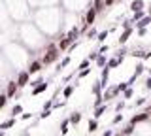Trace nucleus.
Masks as SVG:
<instances>
[{
	"mask_svg": "<svg viewBox=\"0 0 151 136\" xmlns=\"http://www.w3.org/2000/svg\"><path fill=\"white\" fill-rule=\"evenodd\" d=\"M59 55H60L59 45H57V47H53V49H47L45 55L42 57V63H44V64H51V63H55V60L59 59Z\"/></svg>",
	"mask_w": 151,
	"mask_h": 136,
	"instance_id": "obj_1",
	"label": "nucleus"
},
{
	"mask_svg": "<svg viewBox=\"0 0 151 136\" xmlns=\"http://www.w3.org/2000/svg\"><path fill=\"white\" fill-rule=\"evenodd\" d=\"M28 79H30V74H28V70H21V72L17 74V85H19V89L21 87H25V85H28Z\"/></svg>",
	"mask_w": 151,
	"mask_h": 136,
	"instance_id": "obj_2",
	"label": "nucleus"
},
{
	"mask_svg": "<svg viewBox=\"0 0 151 136\" xmlns=\"http://www.w3.org/2000/svg\"><path fill=\"white\" fill-rule=\"evenodd\" d=\"M96 10H94V6H91L87 10V13H85V27H89V29H91L93 27V23H94V19H96Z\"/></svg>",
	"mask_w": 151,
	"mask_h": 136,
	"instance_id": "obj_3",
	"label": "nucleus"
},
{
	"mask_svg": "<svg viewBox=\"0 0 151 136\" xmlns=\"http://www.w3.org/2000/svg\"><path fill=\"white\" fill-rule=\"evenodd\" d=\"M149 117H151V115L147 114V112H144V114H134V115L130 117V121H129V123L136 127V125H138V123H144V121H147Z\"/></svg>",
	"mask_w": 151,
	"mask_h": 136,
	"instance_id": "obj_4",
	"label": "nucleus"
},
{
	"mask_svg": "<svg viewBox=\"0 0 151 136\" xmlns=\"http://www.w3.org/2000/svg\"><path fill=\"white\" fill-rule=\"evenodd\" d=\"M19 91V85H17V81L15 79H12V81H8V87H6V96L8 98H12L15 93Z\"/></svg>",
	"mask_w": 151,
	"mask_h": 136,
	"instance_id": "obj_5",
	"label": "nucleus"
},
{
	"mask_svg": "<svg viewBox=\"0 0 151 136\" xmlns=\"http://www.w3.org/2000/svg\"><path fill=\"white\" fill-rule=\"evenodd\" d=\"M42 66H44V63H42V60H32V63L28 64V68H27V70H28V74L32 76V74H38V72H40Z\"/></svg>",
	"mask_w": 151,
	"mask_h": 136,
	"instance_id": "obj_6",
	"label": "nucleus"
},
{
	"mask_svg": "<svg viewBox=\"0 0 151 136\" xmlns=\"http://www.w3.org/2000/svg\"><path fill=\"white\" fill-rule=\"evenodd\" d=\"M74 44H76V42H72L70 38H66V36H63V38H60V42H59L57 45H59V49H60V51H66V49H70V47H72Z\"/></svg>",
	"mask_w": 151,
	"mask_h": 136,
	"instance_id": "obj_7",
	"label": "nucleus"
},
{
	"mask_svg": "<svg viewBox=\"0 0 151 136\" xmlns=\"http://www.w3.org/2000/svg\"><path fill=\"white\" fill-rule=\"evenodd\" d=\"M123 60H125V57H121V55H115V57H111L110 60H108V68H117L119 64H123Z\"/></svg>",
	"mask_w": 151,
	"mask_h": 136,
	"instance_id": "obj_8",
	"label": "nucleus"
},
{
	"mask_svg": "<svg viewBox=\"0 0 151 136\" xmlns=\"http://www.w3.org/2000/svg\"><path fill=\"white\" fill-rule=\"evenodd\" d=\"M132 32H134V29H127V30H123L121 34H119V44H121V45H125L127 42H129V38H130Z\"/></svg>",
	"mask_w": 151,
	"mask_h": 136,
	"instance_id": "obj_9",
	"label": "nucleus"
},
{
	"mask_svg": "<svg viewBox=\"0 0 151 136\" xmlns=\"http://www.w3.org/2000/svg\"><path fill=\"white\" fill-rule=\"evenodd\" d=\"M47 87H49V85H47V83L45 81H42V83H38V85L34 87V89H32V96H38V95H42V93H44L45 91V89Z\"/></svg>",
	"mask_w": 151,
	"mask_h": 136,
	"instance_id": "obj_10",
	"label": "nucleus"
},
{
	"mask_svg": "<svg viewBox=\"0 0 151 136\" xmlns=\"http://www.w3.org/2000/svg\"><path fill=\"white\" fill-rule=\"evenodd\" d=\"M130 10L132 12H144V0H132L130 2Z\"/></svg>",
	"mask_w": 151,
	"mask_h": 136,
	"instance_id": "obj_11",
	"label": "nucleus"
},
{
	"mask_svg": "<svg viewBox=\"0 0 151 136\" xmlns=\"http://www.w3.org/2000/svg\"><path fill=\"white\" fill-rule=\"evenodd\" d=\"M12 127H15V119L9 117V119H6V121L0 123V130H8V129H12Z\"/></svg>",
	"mask_w": 151,
	"mask_h": 136,
	"instance_id": "obj_12",
	"label": "nucleus"
},
{
	"mask_svg": "<svg viewBox=\"0 0 151 136\" xmlns=\"http://www.w3.org/2000/svg\"><path fill=\"white\" fill-rule=\"evenodd\" d=\"M68 119H70L72 125H79V121H81V114H79V112H72V114L68 115Z\"/></svg>",
	"mask_w": 151,
	"mask_h": 136,
	"instance_id": "obj_13",
	"label": "nucleus"
},
{
	"mask_svg": "<svg viewBox=\"0 0 151 136\" xmlns=\"http://www.w3.org/2000/svg\"><path fill=\"white\" fill-rule=\"evenodd\" d=\"M87 130H89V132H96V130H98V119H94V117H93V119H89V125H87Z\"/></svg>",
	"mask_w": 151,
	"mask_h": 136,
	"instance_id": "obj_14",
	"label": "nucleus"
},
{
	"mask_svg": "<svg viewBox=\"0 0 151 136\" xmlns=\"http://www.w3.org/2000/svg\"><path fill=\"white\" fill-rule=\"evenodd\" d=\"M144 17H147V12H145V10H144V12H136L134 15H132V23L136 25V23H140Z\"/></svg>",
	"mask_w": 151,
	"mask_h": 136,
	"instance_id": "obj_15",
	"label": "nucleus"
},
{
	"mask_svg": "<svg viewBox=\"0 0 151 136\" xmlns=\"http://www.w3.org/2000/svg\"><path fill=\"white\" fill-rule=\"evenodd\" d=\"M70 125H72V123H70V119H68V117L60 121V134H63V136H64V134H66V132H68V130H70V129H68Z\"/></svg>",
	"mask_w": 151,
	"mask_h": 136,
	"instance_id": "obj_16",
	"label": "nucleus"
},
{
	"mask_svg": "<svg viewBox=\"0 0 151 136\" xmlns=\"http://www.w3.org/2000/svg\"><path fill=\"white\" fill-rule=\"evenodd\" d=\"M76 87H78L76 83H72V85H68V87H64V89H63V96H64V98H70V96H72V93H74V89H76Z\"/></svg>",
	"mask_w": 151,
	"mask_h": 136,
	"instance_id": "obj_17",
	"label": "nucleus"
},
{
	"mask_svg": "<svg viewBox=\"0 0 151 136\" xmlns=\"http://www.w3.org/2000/svg\"><path fill=\"white\" fill-rule=\"evenodd\" d=\"M151 23V15H147V17H144V19H142L140 23H136V30H140V29H145V27H147Z\"/></svg>",
	"mask_w": 151,
	"mask_h": 136,
	"instance_id": "obj_18",
	"label": "nucleus"
},
{
	"mask_svg": "<svg viewBox=\"0 0 151 136\" xmlns=\"http://www.w3.org/2000/svg\"><path fill=\"white\" fill-rule=\"evenodd\" d=\"M102 85H100V79H98V81H94V85L91 87V93H93V95H96V96H100L102 95Z\"/></svg>",
	"mask_w": 151,
	"mask_h": 136,
	"instance_id": "obj_19",
	"label": "nucleus"
},
{
	"mask_svg": "<svg viewBox=\"0 0 151 136\" xmlns=\"http://www.w3.org/2000/svg\"><path fill=\"white\" fill-rule=\"evenodd\" d=\"M79 32H81V30H79L78 27H74V29L70 30L68 34H66V38H70V40H72V42H76V38H78V36H79Z\"/></svg>",
	"mask_w": 151,
	"mask_h": 136,
	"instance_id": "obj_20",
	"label": "nucleus"
},
{
	"mask_svg": "<svg viewBox=\"0 0 151 136\" xmlns=\"http://www.w3.org/2000/svg\"><path fill=\"white\" fill-rule=\"evenodd\" d=\"M70 60H72V59H70L68 55H66V57H64V59H63V60L59 63V66H57V72H60L63 68H66V66H68V64H70Z\"/></svg>",
	"mask_w": 151,
	"mask_h": 136,
	"instance_id": "obj_21",
	"label": "nucleus"
},
{
	"mask_svg": "<svg viewBox=\"0 0 151 136\" xmlns=\"http://www.w3.org/2000/svg\"><path fill=\"white\" fill-rule=\"evenodd\" d=\"M96 66H98V68H106V66H108V59H106V55H100V57L96 59Z\"/></svg>",
	"mask_w": 151,
	"mask_h": 136,
	"instance_id": "obj_22",
	"label": "nucleus"
},
{
	"mask_svg": "<svg viewBox=\"0 0 151 136\" xmlns=\"http://www.w3.org/2000/svg\"><path fill=\"white\" fill-rule=\"evenodd\" d=\"M104 114H106V104H104V106H100V108H96L93 115H94V119H100V117H102Z\"/></svg>",
	"mask_w": 151,
	"mask_h": 136,
	"instance_id": "obj_23",
	"label": "nucleus"
},
{
	"mask_svg": "<svg viewBox=\"0 0 151 136\" xmlns=\"http://www.w3.org/2000/svg\"><path fill=\"white\" fill-rule=\"evenodd\" d=\"M121 134H123V136H130V134H134V125H130V123H129V125L125 127V129L121 130Z\"/></svg>",
	"mask_w": 151,
	"mask_h": 136,
	"instance_id": "obj_24",
	"label": "nucleus"
},
{
	"mask_svg": "<svg viewBox=\"0 0 151 136\" xmlns=\"http://www.w3.org/2000/svg\"><path fill=\"white\" fill-rule=\"evenodd\" d=\"M98 34H100V32H96V29H94V27H91V29H87V38H89V40H93V38H98Z\"/></svg>",
	"mask_w": 151,
	"mask_h": 136,
	"instance_id": "obj_25",
	"label": "nucleus"
},
{
	"mask_svg": "<svg viewBox=\"0 0 151 136\" xmlns=\"http://www.w3.org/2000/svg\"><path fill=\"white\" fill-rule=\"evenodd\" d=\"M19 114H23V106L21 104H15V106L12 108V117L15 119V115H19Z\"/></svg>",
	"mask_w": 151,
	"mask_h": 136,
	"instance_id": "obj_26",
	"label": "nucleus"
},
{
	"mask_svg": "<svg viewBox=\"0 0 151 136\" xmlns=\"http://www.w3.org/2000/svg\"><path fill=\"white\" fill-rule=\"evenodd\" d=\"M145 70H147V68L144 66V63H140L138 66H136V70H134V76H136V78H138V76H142V74H144Z\"/></svg>",
	"mask_w": 151,
	"mask_h": 136,
	"instance_id": "obj_27",
	"label": "nucleus"
},
{
	"mask_svg": "<svg viewBox=\"0 0 151 136\" xmlns=\"http://www.w3.org/2000/svg\"><path fill=\"white\" fill-rule=\"evenodd\" d=\"M129 81H123V83H117V93H125L127 89H129Z\"/></svg>",
	"mask_w": 151,
	"mask_h": 136,
	"instance_id": "obj_28",
	"label": "nucleus"
},
{
	"mask_svg": "<svg viewBox=\"0 0 151 136\" xmlns=\"http://www.w3.org/2000/svg\"><path fill=\"white\" fill-rule=\"evenodd\" d=\"M89 64H91V60L85 59V60H81V64H79V66L76 68V70H79V72H81V70H87V68H89Z\"/></svg>",
	"mask_w": 151,
	"mask_h": 136,
	"instance_id": "obj_29",
	"label": "nucleus"
},
{
	"mask_svg": "<svg viewBox=\"0 0 151 136\" xmlns=\"http://www.w3.org/2000/svg\"><path fill=\"white\" fill-rule=\"evenodd\" d=\"M132 96H134V89H132V87H129L125 93H123V98H125V100H127V98H132Z\"/></svg>",
	"mask_w": 151,
	"mask_h": 136,
	"instance_id": "obj_30",
	"label": "nucleus"
},
{
	"mask_svg": "<svg viewBox=\"0 0 151 136\" xmlns=\"http://www.w3.org/2000/svg\"><path fill=\"white\" fill-rule=\"evenodd\" d=\"M121 121H123V114H115L113 119H111V125H117V123H121Z\"/></svg>",
	"mask_w": 151,
	"mask_h": 136,
	"instance_id": "obj_31",
	"label": "nucleus"
},
{
	"mask_svg": "<svg viewBox=\"0 0 151 136\" xmlns=\"http://www.w3.org/2000/svg\"><path fill=\"white\" fill-rule=\"evenodd\" d=\"M98 57H100V51H93V53H91V55H89V57H87V59H89V60H91V63H93V60H94V63H96V59H98Z\"/></svg>",
	"mask_w": 151,
	"mask_h": 136,
	"instance_id": "obj_32",
	"label": "nucleus"
},
{
	"mask_svg": "<svg viewBox=\"0 0 151 136\" xmlns=\"http://www.w3.org/2000/svg\"><path fill=\"white\" fill-rule=\"evenodd\" d=\"M125 106H127V104H125V100H121V102H117V106H115V112H117V114H121V112H123V110H125Z\"/></svg>",
	"mask_w": 151,
	"mask_h": 136,
	"instance_id": "obj_33",
	"label": "nucleus"
},
{
	"mask_svg": "<svg viewBox=\"0 0 151 136\" xmlns=\"http://www.w3.org/2000/svg\"><path fill=\"white\" fill-rule=\"evenodd\" d=\"M6 104H8V96H6V93H4V95H0V110H2Z\"/></svg>",
	"mask_w": 151,
	"mask_h": 136,
	"instance_id": "obj_34",
	"label": "nucleus"
},
{
	"mask_svg": "<svg viewBox=\"0 0 151 136\" xmlns=\"http://www.w3.org/2000/svg\"><path fill=\"white\" fill-rule=\"evenodd\" d=\"M108 34H110V30H104V32H100V34H98V42H104V40H106L108 38Z\"/></svg>",
	"mask_w": 151,
	"mask_h": 136,
	"instance_id": "obj_35",
	"label": "nucleus"
},
{
	"mask_svg": "<svg viewBox=\"0 0 151 136\" xmlns=\"http://www.w3.org/2000/svg\"><path fill=\"white\" fill-rule=\"evenodd\" d=\"M51 114H53L51 110H42V114H40V119H47V117H49Z\"/></svg>",
	"mask_w": 151,
	"mask_h": 136,
	"instance_id": "obj_36",
	"label": "nucleus"
},
{
	"mask_svg": "<svg viewBox=\"0 0 151 136\" xmlns=\"http://www.w3.org/2000/svg\"><path fill=\"white\" fill-rule=\"evenodd\" d=\"M89 74H91V70H89V68H87V70H81V72L78 74V79H81V78H85V76H89Z\"/></svg>",
	"mask_w": 151,
	"mask_h": 136,
	"instance_id": "obj_37",
	"label": "nucleus"
},
{
	"mask_svg": "<svg viewBox=\"0 0 151 136\" xmlns=\"http://www.w3.org/2000/svg\"><path fill=\"white\" fill-rule=\"evenodd\" d=\"M108 49H110V45L106 44V45H102V47L98 49V51H100V55H106V53H108Z\"/></svg>",
	"mask_w": 151,
	"mask_h": 136,
	"instance_id": "obj_38",
	"label": "nucleus"
},
{
	"mask_svg": "<svg viewBox=\"0 0 151 136\" xmlns=\"http://www.w3.org/2000/svg\"><path fill=\"white\" fill-rule=\"evenodd\" d=\"M102 136H115V132H113L111 129H106V130L102 132Z\"/></svg>",
	"mask_w": 151,
	"mask_h": 136,
	"instance_id": "obj_39",
	"label": "nucleus"
},
{
	"mask_svg": "<svg viewBox=\"0 0 151 136\" xmlns=\"http://www.w3.org/2000/svg\"><path fill=\"white\" fill-rule=\"evenodd\" d=\"M145 102H147V98H138V100H136V106H144Z\"/></svg>",
	"mask_w": 151,
	"mask_h": 136,
	"instance_id": "obj_40",
	"label": "nucleus"
},
{
	"mask_svg": "<svg viewBox=\"0 0 151 136\" xmlns=\"http://www.w3.org/2000/svg\"><path fill=\"white\" fill-rule=\"evenodd\" d=\"M136 32H138V36H145V34H147V30H145V29H140V30H136Z\"/></svg>",
	"mask_w": 151,
	"mask_h": 136,
	"instance_id": "obj_41",
	"label": "nucleus"
},
{
	"mask_svg": "<svg viewBox=\"0 0 151 136\" xmlns=\"http://www.w3.org/2000/svg\"><path fill=\"white\" fill-rule=\"evenodd\" d=\"M113 2H117V0H106V2H104V6H106V8H110Z\"/></svg>",
	"mask_w": 151,
	"mask_h": 136,
	"instance_id": "obj_42",
	"label": "nucleus"
},
{
	"mask_svg": "<svg viewBox=\"0 0 151 136\" xmlns=\"http://www.w3.org/2000/svg\"><path fill=\"white\" fill-rule=\"evenodd\" d=\"M145 89H151V76L145 79Z\"/></svg>",
	"mask_w": 151,
	"mask_h": 136,
	"instance_id": "obj_43",
	"label": "nucleus"
},
{
	"mask_svg": "<svg viewBox=\"0 0 151 136\" xmlns=\"http://www.w3.org/2000/svg\"><path fill=\"white\" fill-rule=\"evenodd\" d=\"M21 117H23V119H25V121H27V119H30V117H32V114H23Z\"/></svg>",
	"mask_w": 151,
	"mask_h": 136,
	"instance_id": "obj_44",
	"label": "nucleus"
},
{
	"mask_svg": "<svg viewBox=\"0 0 151 136\" xmlns=\"http://www.w3.org/2000/svg\"><path fill=\"white\" fill-rule=\"evenodd\" d=\"M144 59H151V51H145V57Z\"/></svg>",
	"mask_w": 151,
	"mask_h": 136,
	"instance_id": "obj_45",
	"label": "nucleus"
},
{
	"mask_svg": "<svg viewBox=\"0 0 151 136\" xmlns=\"http://www.w3.org/2000/svg\"><path fill=\"white\" fill-rule=\"evenodd\" d=\"M21 136H30V132H23V134H21Z\"/></svg>",
	"mask_w": 151,
	"mask_h": 136,
	"instance_id": "obj_46",
	"label": "nucleus"
},
{
	"mask_svg": "<svg viewBox=\"0 0 151 136\" xmlns=\"http://www.w3.org/2000/svg\"><path fill=\"white\" fill-rule=\"evenodd\" d=\"M147 15H151V6H149V10H147Z\"/></svg>",
	"mask_w": 151,
	"mask_h": 136,
	"instance_id": "obj_47",
	"label": "nucleus"
},
{
	"mask_svg": "<svg viewBox=\"0 0 151 136\" xmlns=\"http://www.w3.org/2000/svg\"><path fill=\"white\" fill-rule=\"evenodd\" d=\"M0 136H4V130H0Z\"/></svg>",
	"mask_w": 151,
	"mask_h": 136,
	"instance_id": "obj_48",
	"label": "nucleus"
},
{
	"mask_svg": "<svg viewBox=\"0 0 151 136\" xmlns=\"http://www.w3.org/2000/svg\"><path fill=\"white\" fill-rule=\"evenodd\" d=\"M147 72H149V76H151V68H147Z\"/></svg>",
	"mask_w": 151,
	"mask_h": 136,
	"instance_id": "obj_49",
	"label": "nucleus"
},
{
	"mask_svg": "<svg viewBox=\"0 0 151 136\" xmlns=\"http://www.w3.org/2000/svg\"><path fill=\"white\" fill-rule=\"evenodd\" d=\"M149 115H151V112H149Z\"/></svg>",
	"mask_w": 151,
	"mask_h": 136,
	"instance_id": "obj_50",
	"label": "nucleus"
}]
</instances>
